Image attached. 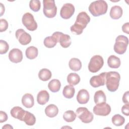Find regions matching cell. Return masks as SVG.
<instances>
[{"label": "cell", "mask_w": 129, "mask_h": 129, "mask_svg": "<svg viewBox=\"0 0 129 129\" xmlns=\"http://www.w3.org/2000/svg\"><path fill=\"white\" fill-rule=\"evenodd\" d=\"M90 21V17L85 12L79 13L75 23L70 27L71 31L75 35H80Z\"/></svg>", "instance_id": "obj_1"}, {"label": "cell", "mask_w": 129, "mask_h": 129, "mask_svg": "<svg viewBox=\"0 0 129 129\" xmlns=\"http://www.w3.org/2000/svg\"><path fill=\"white\" fill-rule=\"evenodd\" d=\"M120 80V76L118 72L115 71L106 72L105 84L108 90L112 92L116 91L119 87Z\"/></svg>", "instance_id": "obj_2"}, {"label": "cell", "mask_w": 129, "mask_h": 129, "mask_svg": "<svg viewBox=\"0 0 129 129\" xmlns=\"http://www.w3.org/2000/svg\"><path fill=\"white\" fill-rule=\"evenodd\" d=\"M108 9L107 3L103 0L96 1L92 2L88 10L94 17H98L106 13Z\"/></svg>", "instance_id": "obj_3"}, {"label": "cell", "mask_w": 129, "mask_h": 129, "mask_svg": "<svg viewBox=\"0 0 129 129\" xmlns=\"http://www.w3.org/2000/svg\"><path fill=\"white\" fill-rule=\"evenodd\" d=\"M128 44V39L123 35H118L115 39V43L113 46L114 51L119 54H122L126 50Z\"/></svg>", "instance_id": "obj_4"}, {"label": "cell", "mask_w": 129, "mask_h": 129, "mask_svg": "<svg viewBox=\"0 0 129 129\" xmlns=\"http://www.w3.org/2000/svg\"><path fill=\"white\" fill-rule=\"evenodd\" d=\"M43 12L45 17L48 18L54 17L57 13V7L53 0H43Z\"/></svg>", "instance_id": "obj_5"}, {"label": "cell", "mask_w": 129, "mask_h": 129, "mask_svg": "<svg viewBox=\"0 0 129 129\" xmlns=\"http://www.w3.org/2000/svg\"><path fill=\"white\" fill-rule=\"evenodd\" d=\"M104 64L103 57L99 55H95L92 56L88 64V70L91 73H97Z\"/></svg>", "instance_id": "obj_6"}, {"label": "cell", "mask_w": 129, "mask_h": 129, "mask_svg": "<svg viewBox=\"0 0 129 129\" xmlns=\"http://www.w3.org/2000/svg\"><path fill=\"white\" fill-rule=\"evenodd\" d=\"M76 115L82 122L85 123L92 122L94 118L93 113L85 107L78 108L76 110Z\"/></svg>", "instance_id": "obj_7"}, {"label": "cell", "mask_w": 129, "mask_h": 129, "mask_svg": "<svg viewBox=\"0 0 129 129\" xmlns=\"http://www.w3.org/2000/svg\"><path fill=\"white\" fill-rule=\"evenodd\" d=\"M22 22L24 26L29 31H35L37 28V24L34 16L30 13H26L23 15Z\"/></svg>", "instance_id": "obj_8"}, {"label": "cell", "mask_w": 129, "mask_h": 129, "mask_svg": "<svg viewBox=\"0 0 129 129\" xmlns=\"http://www.w3.org/2000/svg\"><path fill=\"white\" fill-rule=\"evenodd\" d=\"M57 42H59L60 45L63 48L69 47L72 43L71 38L70 35L63 34L61 32H55L52 35Z\"/></svg>", "instance_id": "obj_9"}, {"label": "cell", "mask_w": 129, "mask_h": 129, "mask_svg": "<svg viewBox=\"0 0 129 129\" xmlns=\"http://www.w3.org/2000/svg\"><path fill=\"white\" fill-rule=\"evenodd\" d=\"M93 112L95 114L100 116H107L111 112L110 106L106 102L96 104L93 107Z\"/></svg>", "instance_id": "obj_10"}, {"label": "cell", "mask_w": 129, "mask_h": 129, "mask_svg": "<svg viewBox=\"0 0 129 129\" xmlns=\"http://www.w3.org/2000/svg\"><path fill=\"white\" fill-rule=\"evenodd\" d=\"M15 36L19 43L23 45L28 44L31 41V35L22 29H18L16 31Z\"/></svg>", "instance_id": "obj_11"}, {"label": "cell", "mask_w": 129, "mask_h": 129, "mask_svg": "<svg viewBox=\"0 0 129 129\" xmlns=\"http://www.w3.org/2000/svg\"><path fill=\"white\" fill-rule=\"evenodd\" d=\"M106 72H103L98 75L94 76L90 80L91 86L94 88L104 86L106 82Z\"/></svg>", "instance_id": "obj_12"}, {"label": "cell", "mask_w": 129, "mask_h": 129, "mask_svg": "<svg viewBox=\"0 0 129 129\" xmlns=\"http://www.w3.org/2000/svg\"><path fill=\"white\" fill-rule=\"evenodd\" d=\"M75 7L71 3H66L61 7L60 11V17L64 19H70L74 14Z\"/></svg>", "instance_id": "obj_13"}, {"label": "cell", "mask_w": 129, "mask_h": 129, "mask_svg": "<svg viewBox=\"0 0 129 129\" xmlns=\"http://www.w3.org/2000/svg\"><path fill=\"white\" fill-rule=\"evenodd\" d=\"M9 58L10 60L12 62H20L23 59L22 51L18 48L12 49L9 52Z\"/></svg>", "instance_id": "obj_14"}, {"label": "cell", "mask_w": 129, "mask_h": 129, "mask_svg": "<svg viewBox=\"0 0 129 129\" xmlns=\"http://www.w3.org/2000/svg\"><path fill=\"white\" fill-rule=\"evenodd\" d=\"M76 98L77 101L80 104H86L89 101V93L87 90L81 89L78 92Z\"/></svg>", "instance_id": "obj_15"}, {"label": "cell", "mask_w": 129, "mask_h": 129, "mask_svg": "<svg viewBox=\"0 0 129 129\" xmlns=\"http://www.w3.org/2000/svg\"><path fill=\"white\" fill-rule=\"evenodd\" d=\"M25 110L20 106H15L11 110L10 113L12 117L22 121L23 117L25 113Z\"/></svg>", "instance_id": "obj_16"}, {"label": "cell", "mask_w": 129, "mask_h": 129, "mask_svg": "<svg viewBox=\"0 0 129 129\" xmlns=\"http://www.w3.org/2000/svg\"><path fill=\"white\" fill-rule=\"evenodd\" d=\"M22 103L26 108L32 107L34 104V99L33 95L30 93L25 94L22 98Z\"/></svg>", "instance_id": "obj_17"}, {"label": "cell", "mask_w": 129, "mask_h": 129, "mask_svg": "<svg viewBox=\"0 0 129 129\" xmlns=\"http://www.w3.org/2000/svg\"><path fill=\"white\" fill-rule=\"evenodd\" d=\"M49 99V94L46 90H41L37 94V101L40 105L45 104Z\"/></svg>", "instance_id": "obj_18"}, {"label": "cell", "mask_w": 129, "mask_h": 129, "mask_svg": "<svg viewBox=\"0 0 129 129\" xmlns=\"http://www.w3.org/2000/svg\"><path fill=\"white\" fill-rule=\"evenodd\" d=\"M123 11L121 7L119 6H114L111 7L109 15L110 17L114 20H117L121 17Z\"/></svg>", "instance_id": "obj_19"}, {"label": "cell", "mask_w": 129, "mask_h": 129, "mask_svg": "<svg viewBox=\"0 0 129 129\" xmlns=\"http://www.w3.org/2000/svg\"><path fill=\"white\" fill-rule=\"evenodd\" d=\"M45 113L49 117H54L56 116L58 113V107L54 104H50L46 107L45 109Z\"/></svg>", "instance_id": "obj_20"}, {"label": "cell", "mask_w": 129, "mask_h": 129, "mask_svg": "<svg viewBox=\"0 0 129 129\" xmlns=\"http://www.w3.org/2000/svg\"><path fill=\"white\" fill-rule=\"evenodd\" d=\"M120 58L114 55H111L107 59V64L110 68H118L120 66Z\"/></svg>", "instance_id": "obj_21"}, {"label": "cell", "mask_w": 129, "mask_h": 129, "mask_svg": "<svg viewBox=\"0 0 129 129\" xmlns=\"http://www.w3.org/2000/svg\"><path fill=\"white\" fill-rule=\"evenodd\" d=\"M22 121H24L27 125L29 126H32L35 123L36 118L33 114L28 111H25V113L23 117Z\"/></svg>", "instance_id": "obj_22"}, {"label": "cell", "mask_w": 129, "mask_h": 129, "mask_svg": "<svg viewBox=\"0 0 129 129\" xmlns=\"http://www.w3.org/2000/svg\"><path fill=\"white\" fill-rule=\"evenodd\" d=\"M70 69L73 71H79L82 68V62L77 58H71L69 62Z\"/></svg>", "instance_id": "obj_23"}, {"label": "cell", "mask_w": 129, "mask_h": 129, "mask_svg": "<svg viewBox=\"0 0 129 129\" xmlns=\"http://www.w3.org/2000/svg\"><path fill=\"white\" fill-rule=\"evenodd\" d=\"M94 100L96 104L106 102V97L104 92L102 90L97 91L94 96Z\"/></svg>", "instance_id": "obj_24"}, {"label": "cell", "mask_w": 129, "mask_h": 129, "mask_svg": "<svg viewBox=\"0 0 129 129\" xmlns=\"http://www.w3.org/2000/svg\"><path fill=\"white\" fill-rule=\"evenodd\" d=\"M38 54V49L33 46L28 47L25 51V54L27 58L30 59H35Z\"/></svg>", "instance_id": "obj_25"}, {"label": "cell", "mask_w": 129, "mask_h": 129, "mask_svg": "<svg viewBox=\"0 0 129 129\" xmlns=\"http://www.w3.org/2000/svg\"><path fill=\"white\" fill-rule=\"evenodd\" d=\"M61 87L60 82L58 79H52L48 84V89L53 93L57 92L59 91Z\"/></svg>", "instance_id": "obj_26"}, {"label": "cell", "mask_w": 129, "mask_h": 129, "mask_svg": "<svg viewBox=\"0 0 129 129\" xmlns=\"http://www.w3.org/2000/svg\"><path fill=\"white\" fill-rule=\"evenodd\" d=\"M75 89L73 86L70 85L66 86L63 89L62 94L63 96L68 99L73 98L75 95Z\"/></svg>", "instance_id": "obj_27"}, {"label": "cell", "mask_w": 129, "mask_h": 129, "mask_svg": "<svg viewBox=\"0 0 129 129\" xmlns=\"http://www.w3.org/2000/svg\"><path fill=\"white\" fill-rule=\"evenodd\" d=\"M52 74L50 70L47 69H42L38 73V77L42 81H47L51 78Z\"/></svg>", "instance_id": "obj_28"}, {"label": "cell", "mask_w": 129, "mask_h": 129, "mask_svg": "<svg viewBox=\"0 0 129 129\" xmlns=\"http://www.w3.org/2000/svg\"><path fill=\"white\" fill-rule=\"evenodd\" d=\"M80 77L77 73H70L67 77L68 83L72 86H75L79 83Z\"/></svg>", "instance_id": "obj_29"}, {"label": "cell", "mask_w": 129, "mask_h": 129, "mask_svg": "<svg viewBox=\"0 0 129 129\" xmlns=\"http://www.w3.org/2000/svg\"><path fill=\"white\" fill-rule=\"evenodd\" d=\"M77 115L76 113L73 110H67L63 114V118L66 122H71L74 121L76 118Z\"/></svg>", "instance_id": "obj_30"}, {"label": "cell", "mask_w": 129, "mask_h": 129, "mask_svg": "<svg viewBox=\"0 0 129 129\" xmlns=\"http://www.w3.org/2000/svg\"><path fill=\"white\" fill-rule=\"evenodd\" d=\"M112 123L117 126H121L125 122V118L122 115L117 114L113 115L111 118Z\"/></svg>", "instance_id": "obj_31"}, {"label": "cell", "mask_w": 129, "mask_h": 129, "mask_svg": "<svg viewBox=\"0 0 129 129\" xmlns=\"http://www.w3.org/2000/svg\"><path fill=\"white\" fill-rule=\"evenodd\" d=\"M57 42L55 38L52 35L46 37L43 41V44L44 46L47 48H52L54 47L56 45Z\"/></svg>", "instance_id": "obj_32"}, {"label": "cell", "mask_w": 129, "mask_h": 129, "mask_svg": "<svg viewBox=\"0 0 129 129\" xmlns=\"http://www.w3.org/2000/svg\"><path fill=\"white\" fill-rule=\"evenodd\" d=\"M41 7L40 1L39 0H31L29 2V7L34 12L39 11Z\"/></svg>", "instance_id": "obj_33"}, {"label": "cell", "mask_w": 129, "mask_h": 129, "mask_svg": "<svg viewBox=\"0 0 129 129\" xmlns=\"http://www.w3.org/2000/svg\"><path fill=\"white\" fill-rule=\"evenodd\" d=\"M9 49L8 43L5 40H0V53L1 54L6 53Z\"/></svg>", "instance_id": "obj_34"}, {"label": "cell", "mask_w": 129, "mask_h": 129, "mask_svg": "<svg viewBox=\"0 0 129 129\" xmlns=\"http://www.w3.org/2000/svg\"><path fill=\"white\" fill-rule=\"evenodd\" d=\"M8 28V23L6 19H0V32L5 31Z\"/></svg>", "instance_id": "obj_35"}, {"label": "cell", "mask_w": 129, "mask_h": 129, "mask_svg": "<svg viewBox=\"0 0 129 129\" xmlns=\"http://www.w3.org/2000/svg\"><path fill=\"white\" fill-rule=\"evenodd\" d=\"M121 112L123 114L128 116L129 115V104L125 103L121 108Z\"/></svg>", "instance_id": "obj_36"}, {"label": "cell", "mask_w": 129, "mask_h": 129, "mask_svg": "<svg viewBox=\"0 0 129 129\" xmlns=\"http://www.w3.org/2000/svg\"><path fill=\"white\" fill-rule=\"evenodd\" d=\"M8 119V115L7 113L3 111H0V122L3 123L4 122H5Z\"/></svg>", "instance_id": "obj_37"}, {"label": "cell", "mask_w": 129, "mask_h": 129, "mask_svg": "<svg viewBox=\"0 0 129 129\" xmlns=\"http://www.w3.org/2000/svg\"><path fill=\"white\" fill-rule=\"evenodd\" d=\"M122 30L124 33L127 34H129V23L127 22L124 23L122 26Z\"/></svg>", "instance_id": "obj_38"}, {"label": "cell", "mask_w": 129, "mask_h": 129, "mask_svg": "<svg viewBox=\"0 0 129 129\" xmlns=\"http://www.w3.org/2000/svg\"><path fill=\"white\" fill-rule=\"evenodd\" d=\"M128 93L129 92L128 91H126L122 96V101L124 104L128 103Z\"/></svg>", "instance_id": "obj_39"}, {"label": "cell", "mask_w": 129, "mask_h": 129, "mask_svg": "<svg viewBox=\"0 0 129 129\" xmlns=\"http://www.w3.org/2000/svg\"><path fill=\"white\" fill-rule=\"evenodd\" d=\"M0 4H1V16H2L3 14H4V13L5 12V7L4 6V5H3L2 3H0Z\"/></svg>", "instance_id": "obj_40"}, {"label": "cell", "mask_w": 129, "mask_h": 129, "mask_svg": "<svg viewBox=\"0 0 129 129\" xmlns=\"http://www.w3.org/2000/svg\"><path fill=\"white\" fill-rule=\"evenodd\" d=\"M2 128H3V129H4V128H13V126H11L10 124H5L4 126H3Z\"/></svg>", "instance_id": "obj_41"}]
</instances>
